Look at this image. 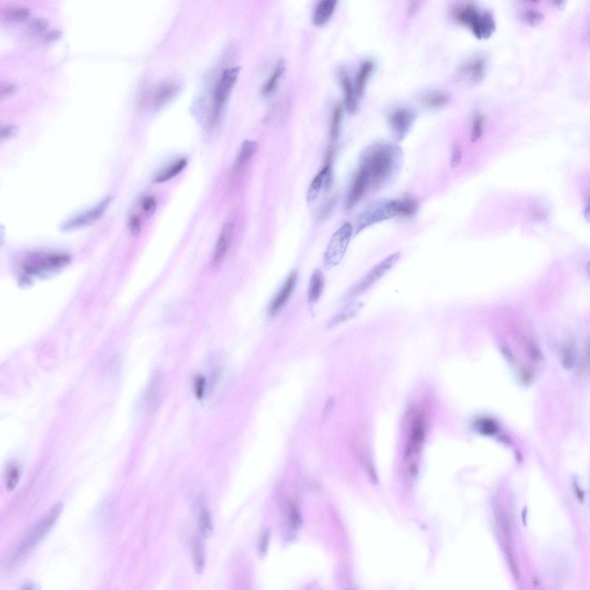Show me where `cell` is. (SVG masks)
<instances>
[{
    "mask_svg": "<svg viewBox=\"0 0 590 590\" xmlns=\"http://www.w3.org/2000/svg\"><path fill=\"white\" fill-rule=\"evenodd\" d=\"M403 158V150L397 144L377 142L361 154L359 170L367 176L369 186L378 190L398 175Z\"/></svg>",
    "mask_w": 590,
    "mask_h": 590,
    "instance_id": "cell-1",
    "label": "cell"
},
{
    "mask_svg": "<svg viewBox=\"0 0 590 590\" xmlns=\"http://www.w3.org/2000/svg\"><path fill=\"white\" fill-rule=\"evenodd\" d=\"M452 15L456 23L470 29L479 40L488 39L496 31V21L492 13L481 11L473 3H463L456 6L452 10Z\"/></svg>",
    "mask_w": 590,
    "mask_h": 590,
    "instance_id": "cell-2",
    "label": "cell"
},
{
    "mask_svg": "<svg viewBox=\"0 0 590 590\" xmlns=\"http://www.w3.org/2000/svg\"><path fill=\"white\" fill-rule=\"evenodd\" d=\"M63 510V504L61 502H58L50 508L44 517L35 525L21 541L15 554L16 560L26 555L48 535L57 522Z\"/></svg>",
    "mask_w": 590,
    "mask_h": 590,
    "instance_id": "cell-3",
    "label": "cell"
},
{
    "mask_svg": "<svg viewBox=\"0 0 590 590\" xmlns=\"http://www.w3.org/2000/svg\"><path fill=\"white\" fill-rule=\"evenodd\" d=\"M240 70L239 67L227 68L222 73L213 94V104L209 126L213 128L221 119L224 109L230 96Z\"/></svg>",
    "mask_w": 590,
    "mask_h": 590,
    "instance_id": "cell-4",
    "label": "cell"
},
{
    "mask_svg": "<svg viewBox=\"0 0 590 590\" xmlns=\"http://www.w3.org/2000/svg\"><path fill=\"white\" fill-rule=\"evenodd\" d=\"M397 216V201L384 200L375 202L357 217L355 234H358L361 231L375 224Z\"/></svg>",
    "mask_w": 590,
    "mask_h": 590,
    "instance_id": "cell-5",
    "label": "cell"
},
{
    "mask_svg": "<svg viewBox=\"0 0 590 590\" xmlns=\"http://www.w3.org/2000/svg\"><path fill=\"white\" fill-rule=\"evenodd\" d=\"M354 228L350 223L346 222L331 237L324 256V264L327 269L338 265L345 256Z\"/></svg>",
    "mask_w": 590,
    "mask_h": 590,
    "instance_id": "cell-6",
    "label": "cell"
},
{
    "mask_svg": "<svg viewBox=\"0 0 590 590\" xmlns=\"http://www.w3.org/2000/svg\"><path fill=\"white\" fill-rule=\"evenodd\" d=\"M401 257L400 252L391 254L369 271L363 278L351 288L346 296L347 300L356 298L375 285L393 267Z\"/></svg>",
    "mask_w": 590,
    "mask_h": 590,
    "instance_id": "cell-7",
    "label": "cell"
},
{
    "mask_svg": "<svg viewBox=\"0 0 590 590\" xmlns=\"http://www.w3.org/2000/svg\"><path fill=\"white\" fill-rule=\"evenodd\" d=\"M416 116L412 111L399 109L392 112L389 123L395 139L398 141L405 139L414 123Z\"/></svg>",
    "mask_w": 590,
    "mask_h": 590,
    "instance_id": "cell-8",
    "label": "cell"
},
{
    "mask_svg": "<svg viewBox=\"0 0 590 590\" xmlns=\"http://www.w3.org/2000/svg\"><path fill=\"white\" fill-rule=\"evenodd\" d=\"M110 201V198H107L96 208L90 210L88 212L80 214L64 224L62 227V229L64 231H70L93 223L102 216Z\"/></svg>",
    "mask_w": 590,
    "mask_h": 590,
    "instance_id": "cell-9",
    "label": "cell"
},
{
    "mask_svg": "<svg viewBox=\"0 0 590 590\" xmlns=\"http://www.w3.org/2000/svg\"><path fill=\"white\" fill-rule=\"evenodd\" d=\"M297 277H298V275L296 272H293L288 276L281 289L279 290L276 295L271 301L268 309L270 316L273 317L276 315L285 305L294 289Z\"/></svg>",
    "mask_w": 590,
    "mask_h": 590,
    "instance_id": "cell-10",
    "label": "cell"
},
{
    "mask_svg": "<svg viewBox=\"0 0 590 590\" xmlns=\"http://www.w3.org/2000/svg\"><path fill=\"white\" fill-rule=\"evenodd\" d=\"M234 231L233 223L228 222L224 225L213 254L212 264L214 267H218L222 264L231 242Z\"/></svg>",
    "mask_w": 590,
    "mask_h": 590,
    "instance_id": "cell-11",
    "label": "cell"
},
{
    "mask_svg": "<svg viewBox=\"0 0 590 590\" xmlns=\"http://www.w3.org/2000/svg\"><path fill=\"white\" fill-rule=\"evenodd\" d=\"M178 91V85L174 82L167 81L159 85L150 97L154 109H160L170 101Z\"/></svg>",
    "mask_w": 590,
    "mask_h": 590,
    "instance_id": "cell-12",
    "label": "cell"
},
{
    "mask_svg": "<svg viewBox=\"0 0 590 590\" xmlns=\"http://www.w3.org/2000/svg\"><path fill=\"white\" fill-rule=\"evenodd\" d=\"M369 186L367 176L362 171L359 170L347 198L346 206L348 209H351L358 203Z\"/></svg>",
    "mask_w": 590,
    "mask_h": 590,
    "instance_id": "cell-13",
    "label": "cell"
},
{
    "mask_svg": "<svg viewBox=\"0 0 590 590\" xmlns=\"http://www.w3.org/2000/svg\"><path fill=\"white\" fill-rule=\"evenodd\" d=\"M338 77L345 97L347 109L350 113H355L357 110V97L351 77L347 71L340 70Z\"/></svg>",
    "mask_w": 590,
    "mask_h": 590,
    "instance_id": "cell-14",
    "label": "cell"
},
{
    "mask_svg": "<svg viewBox=\"0 0 590 590\" xmlns=\"http://www.w3.org/2000/svg\"><path fill=\"white\" fill-rule=\"evenodd\" d=\"M337 4L335 0H322L319 2L313 12V24L317 26L325 24L333 16Z\"/></svg>",
    "mask_w": 590,
    "mask_h": 590,
    "instance_id": "cell-15",
    "label": "cell"
},
{
    "mask_svg": "<svg viewBox=\"0 0 590 590\" xmlns=\"http://www.w3.org/2000/svg\"><path fill=\"white\" fill-rule=\"evenodd\" d=\"M486 67L485 59L477 57L464 64L461 68V72L468 77L472 83H478L483 79Z\"/></svg>",
    "mask_w": 590,
    "mask_h": 590,
    "instance_id": "cell-16",
    "label": "cell"
},
{
    "mask_svg": "<svg viewBox=\"0 0 590 590\" xmlns=\"http://www.w3.org/2000/svg\"><path fill=\"white\" fill-rule=\"evenodd\" d=\"M364 307L360 301H352L335 314L329 322L328 327H333L356 317Z\"/></svg>",
    "mask_w": 590,
    "mask_h": 590,
    "instance_id": "cell-17",
    "label": "cell"
},
{
    "mask_svg": "<svg viewBox=\"0 0 590 590\" xmlns=\"http://www.w3.org/2000/svg\"><path fill=\"white\" fill-rule=\"evenodd\" d=\"M375 68V63L371 60H366L360 65L357 72L356 80L355 91L357 99L363 96L366 85Z\"/></svg>",
    "mask_w": 590,
    "mask_h": 590,
    "instance_id": "cell-18",
    "label": "cell"
},
{
    "mask_svg": "<svg viewBox=\"0 0 590 590\" xmlns=\"http://www.w3.org/2000/svg\"><path fill=\"white\" fill-rule=\"evenodd\" d=\"M325 286L324 274L320 269L314 271L309 284L308 300L310 304L313 305L320 299Z\"/></svg>",
    "mask_w": 590,
    "mask_h": 590,
    "instance_id": "cell-19",
    "label": "cell"
},
{
    "mask_svg": "<svg viewBox=\"0 0 590 590\" xmlns=\"http://www.w3.org/2000/svg\"><path fill=\"white\" fill-rule=\"evenodd\" d=\"M258 144L256 141L245 140L241 145L234 166L235 170L242 169L251 160L257 152Z\"/></svg>",
    "mask_w": 590,
    "mask_h": 590,
    "instance_id": "cell-20",
    "label": "cell"
},
{
    "mask_svg": "<svg viewBox=\"0 0 590 590\" xmlns=\"http://www.w3.org/2000/svg\"><path fill=\"white\" fill-rule=\"evenodd\" d=\"M188 165V159L182 158L171 163L160 172L154 178L157 183H163L173 178L182 171Z\"/></svg>",
    "mask_w": 590,
    "mask_h": 590,
    "instance_id": "cell-21",
    "label": "cell"
},
{
    "mask_svg": "<svg viewBox=\"0 0 590 590\" xmlns=\"http://www.w3.org/2000/svg\"><path fill=\"white\" fill-rule=\"evenodd\" d=\"M331 176L330 161L324 167L320 173L313 179L308 188L307 194V199L309 202L315 201L321 191L322 185L324 184V180L326 176Z\"/></svg>",
    "mask_w": 590,
    "mask_h": 590,
    "instance_id": "cell-22",
    "label": "cell"
},
{
    "mask_svg": "<svg viewBox=\"0 0 590 590\" xmlns=\"http://www.w3.org/2000/svg\"><path fill=\"white\" fill-rule=\"evenodd\" d=\"M449 100V96L447 94L432 92L425 94L422 98L421 102L426 108L434 109L446 106Z\"/></svg>",
    "mask_w": 590,
    "mask_h": 590,
    "instance_id": "cell-23",
    "label": "cell"
},
{
    "mask_svg": "<svg viewBox=\"0 0 590 590\" xmlns=\"http://www.w3.org/2000/svg\"><path fill=\"white\" fill-rule=\"evenodd\" d=\"M285 69V61L283 59H280L268 81L262 89V94L264 96H269L276 88L280 78L282 76Z\"/></svg>",
    "mask_w": 590,
    "mask_h": 590,
    "instance_id": "cell-24",
    "label": "cell"
},
{
    "mask_svg": "<svg viewBox=\"0 0 590 590\" xmlns=\"http://www.w3.org/2000/svg\"><path fill=\"white\" fill-rule=\"evenodd\" d=\"M194 565L197 574H201L205 567V549L203 542L200 537L193 540Z\"/></svg>",
    "mask_w": 590,
    "mask_h": 590,
    "instance_id": "cell-25",
    "label": "cell"
},
{
    "mask_svg": "<svg viewBox=\"0 0 590 590\" xmlns=\"http://www.w3.org/2000/svg\"><path fill=\"white\" fill-rule=\"evenodd\" d=\"M200 526L202 535L204 538L212 536L213 531L212 516L206 508H203L200 512Z\"/></svg>",
    "mask_w": 590,
    "mask_h": 590,
    "instance_id": "cell-26",
    "label": "cell"
},
{
    "mask_svg": "<svg viewBox=\"0 0 590 590\" xmlns=\"http://www.w3.org/2000/svg\"><path fill=\"white\" fill-rule=\"evenodd\" d=\"M398 216L408 218L414 216L417 210V204L410 198L397 200Z\"/></svg>",
    "mask_w": 590,
    "mask_h": 590,
    "instance_id": "cell-27",
    "label": "cell"
},
{
    "mask_svg": "<svg viewBox=\"0 0 590 590\" xmlns=\"http://www.w3.org/2000/svg\"><path fill=\"white\" fill-rule=\"evenodd\" d=\"M476 427L479 432L484 436H494L499 429L496 422L489 418H484L478 421Z\"/></svg>",
    "mask_w": 590,
    "mask_h": 590,
    "instance_id": "cell-28",
    "label": "cell"
},
{
    "mask_svg": "<svg viewBox=\"0 0 590 590\" xmlns=\"http://www.w3.org/2000/svg\"><path fill=\"white\" fill-rule=\"evenodd\" d=\"M343 117V106L341 103H337L334 107L331 120V137L335 139L339 134L340 126Z\"/></svg>",
    "mask_w": 590,
    "mask_h": 590,
    "instance_id": "cell-29",
    "label": "cell"
},
{
    "mask_svg": "<svg viewBox=\"0 0 590 590\" xmlns=\"http://www.w3.org/2000/svg\"><path fill=\"white\" fill-rule=\"evenodd\" d=\"M21 476L20 469L16 464L11 463L8 466L7 470V489L8 491L14 490L18 485Z\"/></svg>",
    "mask_w": 590,
    "mask_h": 590,
    "instance_id": "cell-30",
    "label": "cell"
},
{
    "mask_svg": "<svg viewBox=\"0 0 590 590\" xmlns=\"http://www.w3.org/2000/svg\"><path fill=\"white\" fill-rule=\"evenodd\" d=\"M29 9L23 6L10 7L4 10V14L7 18L12 20L23 19L29 14Z\"/></svg>",
    "mask_w": 590,
    "mask_h": 590,
    "instance_id": "cell-31",
    "label": "cell"
},
{
    "mask_svg": "<svg viewBox=\"0 0 590 590\" xmlns=\"http://www.w3.org/2000/svg\"><path fill=\"white\" fill-rule=\"evenodd\" d=\"M484 116L480 112L477 113L473 122L471 140L475 143L480 139L483 132Z\"/></svg>",
    "mask_w": 590,
    "mask_h": 590,
    "instance_id": "cell-32",
    "label": "cell"
},
{
    "mask_svg": "<svg viewBox=\"0 0 590 590\" xmlns=\"http://www.w3.org/2000/svg\"><path fill=\"white\" fill-rule=\"evenodd\" d=\"M523 18L527 23L535 27L542 22L544 15L539 11L530 10L524 13Z\"/></svg>",
    "mask_w": 590,
    "mask_h": 590,
    "instance_id": "cell-33",
    "label": "cell"
},
{
    "mask_svg": "<svg viewBox=\"0 0 590 590\" xmlns=\"http://www.w3.org/2000/svg\"><path fill=\"white\" fill-rule=\"evenodd\" d=\"M462 157V150L460 145L458 143L454 144L451 150V167L453 168L458 167L461 162Z\"/></svg>",
    "mask_w": 590,
    "mask_h": 590,
    "instance_id": "cell-34",
    "label": "cell"
},
{
    "mask_svg": "<svg viewBox=\"0 0 590 590\" xmlns=\"http://www.w3.org/2000/svg\"><path fill=\"white\" fill-rule=\"evenodd\" d=\"M205 386V379L203 376H196L194 380V387H195L196 397L200 399L203 397Z\"/></svg>",
    "mask_w": 590,
    "mask_h": 590,
    "instance_id": "cell-35",
    "label": "cell"
},
{
    "mask_svg": "<svg viewBox=\"0 0 590 590\" xmlns=\"http://www.w3.org/2000/svg\"><path fill=\"white\" fill-rule=\"evenodd\" d=\"M157 208L156 201L152 197H146L142 201V209L148 215L153 214Z\"/></svg>",
    "mask_w": 590,
    "mask_h": 590,
    "instance_id": "cell-36",
    "label": "cell"
},
{
    "mask_svg": "<svg viewBox=\"0 0 590 590\" xmlns=\"http://www.w3.org/2000/svg\"><path fill=\"white\" fill-rule=\"evenodd\" d=\"M129 228L133 236H139L141 232L140 220L136 215H132L129 219Z\"/></svg>",
    "mask_w": 590,
    "mask_h": 590,
    "instance_id": "cell-37",
    "label": "cell"
},
{
    "mask_svg": "<svg viewBox=\"0 0 590 590\" xmlns=\"http://www.w3.org/2000/svg\"><path fill=\"white\" fill-rule=\"evenodd\" d=\"M49 21L44 18H39L33 20L29 24V28L34 32L44 31L48 27Z\"/></svg>",
    "mask_w": 590,
    "mask_h": 590,
    "instance_id": "cell-38",
    "label": "cell"
},
{
    "mask_svg": "<svg viewBox=\"0 0 590 590\" xmlns=\"http://www.w3.org/2000/svg\"><path fill=\"white\" fill-rule=\"evenodd\" d=\"M18 128L14 125H9L2 128L0 131V137L2 139H8L14 137L18 132Z\"/></svg>",
    "mask_w": 590,
    "mask_h": 590,
    "instance_id": "cell-39",
    "label": "cell"
},
{
    "mask_svg": "<svg viewBox=\"0 0 590 590\" xmlns=\"http://www.w3.org/2000/svg\"><path fill=\"white\" fill-rule=\"evenodd\" d=\"M574 355L571 349L566 348L563 351L562 361L564 367L570 368L574 363Z\"/></svg>",
    "mask_w": 590,
    "mask_h": 590,
    "instance_id": "cell-40",
    "label": "cell"
},
{
    "mask_svg": "<svg viewBox=\"0 0 590 590\" xmlns=\"http://www.w3.org/2000/svg\"><path fill=\"white\" fill-rule=\"evenodd\" d=\"M17 89H18V85L14 83L2 85L0 88V97L2 98L9 97L14 94Z\"/></svg>",
    "mask_w": 590,
    "mask_h": 590,
    "instance_id": "cell-41",
    "label": "cell"
},
{
    "mask_svg": "<svg viewBox=\"0 0 590 590\" xmlns=\"http://www.w3.org/2000/svg\"><path fill=\"white\" fill-rule=\"evenodd\" d=\"M505 549L506 550V553L507 555L508 561H509V565H510L512 574H513L515 579L516 580L518 581L519 579V571L518 570L517 566H516V563H515V562L514 561L513 555H512V554L510 552V551L509 549H508L507 547H506Z\"/></svg>",
    "mask_w": 590,
    "mask_h": 590,
    "instance_id": "cell-42",
    "label": "cell"
},
{
    "mask_svg": "<svg viewBox=\"0 0 590 590\" xmlns=\"http://www.w3.org/2000/svg\"><path fill=\"white\" fill-rule=\"evenodd\" d=\"M63 35V33L61 30L58 29H53L50 30L47 32L44 37V40L45 42H51L58 40Z\"/></svg>",
    "mask_w": 590,
    "mask_h": 590,
    "instance_id": "cell-43",
    "label": "cell"
},
{
    "mask_svg": "<svg viewBox=\"0 0 590 590\" xmlns=\"http://www.w3.org/2000/svg\"><path fill=\"white\" fill-rule=\"evenodd\" d=\"M269 533L268 531H266L264 535H262L261 541L260 542V550L262 554L265 553L267 548H268L269 541Z\"/></svg>",
    "mask_w": 590,
    "mask_h": 590,
    "instance_id": "cell-44",
    "label": "cell"
},
{
    "mask_svg": "<svg viewBox=\"0 0 590 590\" xmlns=\"http://www.w3.org/2000/svg\"><path fill=\"white\" fill-rule=\"evenodd\" d=\"M291 518L293 523H294L296 526V525H298L300 523L301 520L299 511L298 510L296 509V508L295 507L293 508L292 509Z\"/></svg>",
    "mask_w": 590,
    "mask_h": 590,
    "instance_id": "cell-45",
    "label": "cell"
},
{
    "mask_svg": "<svg viewBox=\"0 0 590 590\" xmlns=\"http://www.w3.org/2000/svg\"><path fill=\"white\" fill-rule=\"evenodd\" d=\"M529 347L530 351H531L532 356L535 357V358H540L541 356V353L536 345H535V344L533 343L530 342L529 344Z\"/></svg>",
    "mask_w": 590,
    "mask_h": 590,
    "instance_id": "cell-46",
    "label": "cell"
},
{
    "mask_svg": "<svg viewBox=\"0 0 590 590\" xmlns=\"http://www.w3.org/2000/svg\"><path fill=\"white\" fill-rule=\"evenodd\" d=\"M419 2H412L411 4H410V7H409V14H411V15L414 14L416 12L417 10L418 9V8H419Z\"/></svg>",
    "mask_w": 590,
    "mask_h": 590,
    "instance_id": "cell-47",
    "label": "cell"
},
{
    "mask_svg": "<svg viewBox=\"0 0 590 590\" xmlns=\"http://www.w3.org/2000/svg\"><path fill=\"white\" fill-rule=\"evenodd\" d=\"M574 489L575 490L576 494H577V496H578L579 501L580 502H583L584 501V492H583L582 490H581L580 489H579L578 485H577L576 484L574 485Z\"/></svg>",
    "mask_w": 590,
    "mask_h": 590,
    "instance_id": "cell-48",
    "label": "cell"
},
{
    "mask_svg": "<svg viewBox=\"0 0 590 590\" xmlns=\"http://www.w3.org/2000/svg\"><path fill=\"white\" fill-rule=\"evenodd\" d=\"M334 403L333 402V400H331L330 401H329L328 403L327 404V407L326 408L325 411L324 412V416L325 417L324 418H327L329 416V413H330L331 410H332Z\"/></svg>",
    "mask_w": 590,
    "mask_h": 590,
    "instance_id": "cell-49",
    "label": "cell"
},
{
    "mask_svg": "<svg viewBox=\"0 0 590 590\" xmlns=\"http://www.w3.org/2000/svg\"><path fill=\"white\" fill-rule=\"evenodd\" d=\"M21 589H38V588L37 587L36 585L34 584V583L28 582V583H25L24 584H23L22 587H21Z\"/></svg>",
    "mask_w": 590,
    "mask_h": 590,
    "instance_id": "cell-50",
    "label": "cell"
},
{
    "mask_svg": "<svg viewBox=\"0 0 590 590\" xmlns=\"http://www.w3.org/2000/svg\"><path fill=\"white\" fill-rule=\"evenodd\" d=\"M369 475L373 482H374V483H377L378 481L376 473H375L374 471L371 468H369Z\"/></svg>",
    "mask_w": 590,
    "mask_h": 590,
    "instance_id": "cell-51",
    "label": "cell"
},
{
    "mask_svg": "<svg viewBox=\"0 0 590 590\" xmlns=\"http://www.w3.org/2000/svg\"><path fill=\"white\" fill-rule=\"evenodd\" d=\"M411 473L413 476H416L418 474V467L416 464H412L411 467Z\"/></svg>",
    "mask_w": 590,
    "mask_h": 590,
    "instance_id": "cell-52",
    "label": "cell"
},
{
    "mask_svg": "<svg viewBox=\"0 0 590 590\" xmlns=\"http://www.w3.org/2000/svg\"><path fill=\"white\" fill-rule=\"evenodd\" d=\"M522 521L524 526H526L527 508L524 507L522 511Z\"/></svg>",
    "mask_w": 590,
    "mask_h": 590,
    "instance_id": "cell-53",
    "label": "cell"
},
{
    "mask_svg": "<svg viewBox=\"0 0 590 590\" xmlns=\"http://www.w3.org/2000/svg\"><path fill=\"white\" fill-rule=\"evenodd\" d=\"M553 3H554L555 4V5H554L555 6H556L558 8H562L563 6H564V2H553Z\"/></svg>",
    "mask_w": 590,
    "mask_h": 590,
    "instance_id": "cell-54",
    "label": "cell"
}]
</instances>
